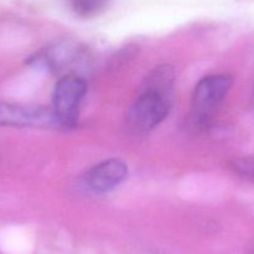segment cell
I'll list each match as a JSON object with an SVG mask.
<instances>
[{
    "instance_id": "1",
    "label": "cell",
    "mask_w": 254,
    "mask_h": 254,
    "mask_svg": "<svg viewBox=\"0 0 254 254\" xmlns=\"http://www.w3.org/2000/svg\"><path fill=\"white\" fill-rule=\"evenodd\" d=\"M175 81V69L170 64H161L149 72L126 117L127 128L131 133H149L168 118Z\"/></svg>"
},
{
    "instance_id": "2",
    "label": "cell",
    "mask_w": 254,
    "mask_h": 254,
    "mask_svg": "<svg viewBox=\"0 0 254 254\" xmlns=\"http://www.w3.org/2000/svg\"><path fill=\"white\" fill-rule=\"evenodd\" d=\"M233 86L230 74H208L195 86L191 98V119L196 126H206L225 102Z\"/></svg>"
},
{
    "instance_id": "3",
    "label": "cell",
    "mask_w": 254,
    "mask_h": 254,
    "mask_svg": "<svg viewBox=\"0 0 254 254\" xmlns=\"http://www.w3.org/2000/svg\"><path fill=\"white\" fill-rule=\"evenodd\" d=\"M87 93V82L78 74L69 73L57 81L52 92L51 108L61 128L77 124L79 107Z\"/></svg>"
},
{
    "instance_id": "4",
    "label": "cell",
    "mask_w": 254,
    "mask_h": 254,
    "mask_svg": "<svg viewBox=\"0 0 254 254\" xmlns=\"http://www.w3.org/2000/svg\"><path fill=\"white\" fill-rule=\"evenodd\" d=\"M0 127L61 128L52 108L0 102Z\"/></svg>"
},
{
    "instance_id": "5",
    "label": "cell",
    "mask_w": 254,
    "mask_h": 254,
    "mask_svg": "<svg viewBox=\"0 0 254 254\" xmlns=\"http://www.w3.org/2000/svg\"><path fill=\"white\" fill-rule=\"evenodd\" d=\"M128 176V166L118 158H111L96 164L86 174V186L94 193H108L118 188Z\"/></svg>"
},
{
    "instance_id": "6",
    "label": "cell",
    "mask_w": 254,
    "mask_h": 254,
    "mask_svg": "<svg viewBox=\"0 0 254 254\" xmlns=\"http://www.w3.org/2000/svg\"><path fill=\"white\" fill-rule=\"evenodd\" d=\"M78 54V46L71 42H60L55 46L47 47L40 52L36 57H32V61L42 64L52 72H59L68 66Z\"/></svg>"
},
{
    "instance_id": "7",
    "label": "cell",
    "mask_w": 254,
    "mask_h": 254,
    "mask_svg": "<svg viewBox=\"0 0 254 254\" xmlns=\"http://www.w3.org/2000/svg\"><path fill=\"white\" fill-rule=\"evenodd\" d=\"M230 166L238 178L254 184V156H241L233 159Z\"/></svg>"
},
{
    "instance_id": "8",
    "label": "cell",
    "mask_w": 254,
    "mask_h": 254,
    "mask_svg": "<svg viewBox=\"0 0 254 254\" xmlns=\"http://www.w3.org/2000/svg\"><path fill=\"white\" fill-rule=\"evenodd\" d=\"M107 0H72V9L79 16H92L103 9Z\"/></svg>"
},
{
    "instance_id": "9",
    "label": "cell",
    "mask_w": 254,
    "mask_h": 254,
    "mask_svg": "<svg viewBox=\"0 0 254 254\" xmlns=\"http://www.w3.org/2000/svg\"><path fill=\"white\" fill-rule=\"evenodd\" d=\"M248 254H254V250H252V251H251V252H250V253H248Z\"/></svg>"
},
{
    "instance_id": "10",
    "label": "cell",
    "mask_w": 254,
    "mask_h": 254,
    "mask_svg": "<svg viewBox=\"0 0 254 254\" xmlns=\"http://www.w3.org/2000/svg\"><path fill=\"white\" fill-rule=\"evenodd\" d=\"M252 99H253V103H254V92H253V96H252Z\"/></svg>"
}]
</instances>
